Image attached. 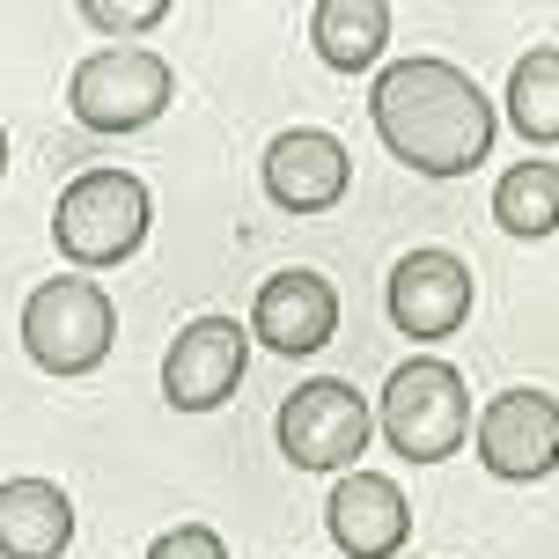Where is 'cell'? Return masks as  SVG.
<instances>
[{"instance_id": "obj_14", "label": "cell", "mask_w": 559, "mask_h": 559, "mask_svg": "<svg viewBox=\"0 0 559 559\" xmlns=\"http://www.w3.org/2000/svg\"><path fill=\"white\" fill-rule=\"evenodd\" d=\"M309 45L332 74H368L391 45V0H317L309 8Z\"/></svg>"}, {"instance_id": "obj_11", "label": "cell", "mask_w": 559, "mask_h": 559, "mask_svg": "<svg viewBox=\"0 0 559 559\" xmlns=\"http://www.w3.org/2000/svg\"><path fill=\"white\" fill-rule=\"evenodd\" d=\"M251 338L258 346H273V354H324L338 338V287L317 265H287L258 287L251 302Z\"/></svg>"}, {"instance_id": "obj_16", "label": "cell", "mask_w": 559, "mask_h": 559, "mask_svg": "<svg viewBox=\"0 0 559 559\" xmlns=\"http://www.w3.org/2000/svg\"><path fill=\"white\" fill-rule=\"evenodd\" d=\"M493 222L508 228V236H523V243H537V236H552L559 228V163H515L501 169V185H493Z\"/></svg>"}, {"instance_id": "obj_12", "label": "cell", "mask_w": 559, "mask_h": 559, "mask_svg": "<svg viewBox=\"0 0 559 559\" xmlns=\"http://www.w3.org/2000/svg\"><path fill=\"white\" fill-rule=\"evenodd\" d=\"M324 531L346 559H391L405 552V537H413V501H405V486L391 472H354L332 478V501H324Z\"/></svg>"}, {"instance_id": "obj_4", "label": "cell", "mask_w": 559, "mask_h": 559, "mask_svg": "<svg viewBox=\"0 0 559 559\" xmlns=\"http://www.w3.org/2000/svg\"><path fill=\"white\" fill-rule=\"evenodd\" d=\"M118 346V302L82 273H59L29 287L23 302V354L45 376H96Z\"/></svg>"}, {"instance_id": "obj_10", "label": "cell", "mask_w": 559, "mask_h": 559, "mask_svg": "<svg viewBox=\"0 0 559 559\" xmlns=\"http://www.w3.org/2000/svg\"><path fill=\"white\" fill-rule=\"evenodd\" d=\"M354 185V155L346 140L324 133V126H287L265 147V199L280 214H332Z\"/></svg>"}, {"instance_id": "obj_6", "label": "cell", "mask_w": 559, "mask_h": 559, "mask_svg": "<svg viewBox=\"0 0 559 559\" xmlns=\"http://www.w3.org/2000/svg\"><path fill=\"white\" fill-rule=\"evenodd\" d=\"M280 435V456L295 464V472H354V456H368V435H376V413H368V397L354 383H338V376H309L287 391L273 419Z\"/></svg>"}, {"instance_id": "obj_19", "label": "cell", "mask_w": 559, "mask_h": 559, "mask_svg": "<svg viewBox=\"0 0 559 559\" xmlns=\"http://www.w3.org/2000/svg\"><path fill=\"white\" fill-rule=\"evenodd\" d=\"M0 169H8V133H0Z\"/></svg>"}, {"instance_id": "obj_13", "label": "cell", "mask_w": 559, "mask_h": 559, "mask_svg": "<svg viewBox=\"0 0 559 559\" xmlns=\"http://www.w3.org/2000/svg\"><path fill=\"white\" fill-rule=\"evenodd\" d=\"M74 545V501L52 478H8L0 486V559H59Z\"/></svg>"}, {"instance_id": "obj_9", "label": "cell", "mask_w": 559, "mask_h": 559, "mask_svg": "<svg viewBox=\"0 0 559 559\" xmlns=\"http://www.w3.org/2000/svg\"><path fill=\"white\" fill-rule=\"evenodd\" d=\"M472 295H478L472 265L456 251H435L427 243V251H405L391 265V295L383 302H391V324L405 338H456L464 317H472Z\"/></svg>"}, {"instance_id": "obj_7", "label": "cell", "mask_w": 559, "mask_h": 559, "mask_svg": "<svg viewBox=\"0 0 559 559\" xmlns=\"http://www.w3.org/2000/svg\"><path fill=\"white\" fill-rule=\"evenodd\" d=\"M472 449L478 464L508 486H531V478L559 472V397L552 391H501L486 397L472 419Z\"/></svg>"}, {"instance_id": "obj_17", "label": "cell", "mask_w": 559, "mask_h": 559, "mask_svg": "<svg viewBox=\"0 0 559 559\" xmlns=\"http://www.w3.org/2000/svg\"><path fill=\"white\" fill-rule=\"evenodd\" d=\"M169 15V0H82V23L104 29V37H126V29H155Z\"/></svg>"}, {"instance_id": "obj_1", "label": "cell", "mask_w": 559, "mask_h": 559, "mask_svg": "<svg viewBox=\"0 0 559 559\" xmlns=\"http://www.w3.org/2000/svg\"><path fill=\"white\" fill-rule=\"evenodd\" d=\"M376 140L391 147L413 177H464L493 155V104L456 59H391L368 88Z\"/></svg>"}, {"instance_id": "obj_5", "label": "cell", "mask_w": 559, "mask_h": 559, "mask_svg": "<svg viewBox=\"0 0 559 559\" xmlns=\"http://www.w3.org/2000/svg\"><path fill=\"white\" fill-rule=\"evenodd\" d=\"M177 96V67L147 45H104L74 67L67 82V111L82 118L88 133H140L155 126Z\"/></svg>"}, {"instance_id": "obj_15", "label": "cell", "mask_w": 559, "mask_h": 559, "mask_svg": "<svg viewBox=\"0 0 559 559\" xmlns=\"http://www.w3.org/2000/svg\"><path fill=\"white\" fill-rule=\"evenodd\" d=\"M508 126L531 147H559V45H531L508 74Z\"/></svg>"}, {"instance_id": "obj_3", "label": "cell", "mask_w": 559, "mask_h": 559, "mask_svg": "<svg viewBox=\"0 0 559 559\" xmlns=\"http://www.w3.org/2000/svg\"><path fill=\"white\" fill-rule=\"evenodd\" d=\"M147 222H155V199L133 169H82L52 206V243L74 273H104L147 243Z\"/></svg>"}, {"instance_id": "obj_2", "label": "cell", "mask_w": 559, "mask_h": 559, "mask_svg": "<svg viewBox=\"0 0 559 559\" xmlns=\"http://www.w3.org/2000/svg\"><path fill=\"white\" fill-rule=\"evenodd\" d=\"M376 427H383V442H391L397 456L449 464L456 449L472 442V391H464L456 361H442V354L397 361L383 397H376Z\"/></svg>"}, {"instance_id": "obj_18", "label": "cell", "mask_w": 559, "mask_h": 559, "mask_svg": "<svg viewBox=\"0 0 559 559\" xmlns=\"http://www.w3.org/2000/svg\"><path fill=\"white\" fill-rule=\"evenodd\" d=\"M147 559H228V537L214 523H177L147 545Z\"/></svg>"}, {"instance_id": "obj_8", "label": "cell", "mask_w": 559, "mask_h": 559, "mask_svg": "<svg viewBox=\"0 0 559 559\" xmlns=\"http://www.w3.org/2000/svg\"><path fill=\"white\" fill-rule=\"evenodd\" d=\"M243 368H251V324H236V317H192L163 354L169 413H214V405H228L236 383H243Z\"/></svg>"}]
</instances>
